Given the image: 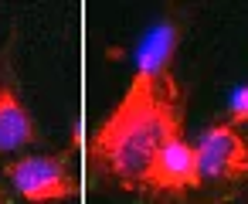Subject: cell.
Masks as SVG:
<instances>
[{
    "label": "cell",
    "mask_w": 248,
    "mask_h": 204,
    "mask_svg": "<svg viewBox=\"0 0 248 204\" xmlns=\"http://www.w3.org/2000/svg\"><path fill=\"white\" fill-rule=\"evenodd\" d=\"M0 204H7V194H4V190H0Z\"/></svg>",
    "instance_id": "52a82bcc"
},
{
    "label": "cell",
    "mask_w": 248,
    "mask_h": 204,
    "mask_svg": "<svg viewBox=\"0 0 248 204\" xmlns=\"http://www.w3.org/2000/svg\"><path fill=\"white\" fill-rule=\"evenodd\" d=\"M177 34L156 31L140 51L123 102L89 140V160L126 190H146V173L170 133L184 129V92L170 72Z\"/></svg>",
    "instance_id": "6da1fadb"
},
{
    "label": "cell",
    "mask_w": 248,
    "mask_h": 204,
    "mask_svg": "<svg viewBox=\"0 0 248 204\" xmlns=\"http://www.w3.org/2000/svg\"><path fill=\"white\" fill-rule=\"evenodd\" d=\"M245 123H248V85L231 95V109H228V126H245Z\"/></svg>",
    "instance_id": "8992f818"
},
{
    "label": "cell",
    "mask_w": 248,
    "mask_h": 204,
    "mask_svg": "<svg viewBox=\"0 0 248 204\" xmlns=\"http://www.w3.org/2000/svg\"><path fill=\"white\" fill-rule=\"evenodd\" d=\"M194 187H201L194 146L187 143L184 129H177L160 146V153H156V160H153V167L146 173V190H156V194H184V190H194Z\"/></svg>",
    "instance_id": "5b68a950"
},
{
    "label": "cell",
    "mask_w": 248,
    "mask_h": 204,
    "mask_svg": "<svg viewBox=\"0 0 248 204\" xmlns=\"http://www.w3.org/2000/svg\"><path fill=\"white\" fill-rule=\"evenodd\" d=\"M38 143L34 116L21 95V82L7 62H0V157Z\"/></svg>",
    "instance_id": "277c9868"
},
{
    "label": "cell",
    "mask_w": 248,
    "mask_h": 204,
    "mask_svg": "<svg viewBox=\"0 0 248 204\" xmlns=\"http://www.w3.org/2000/svg\"><path fill=\"white\" fill-rule=\"evenodd\" d=\"M197 177L204 184H241L248 180V136L238 126L214 123L194 146Z\"/></svg>",
    "instance_id": "3957f363"
},
{
    "label": "cell",
    "mask_w": 248,
    "mask_h": 204,
    "mask_svg": "<svg viewBox=\"0 0 248 204\" xmlns=\"http://www.w3.org/2000/svg\"><path fill=\"white\" fill-rule=\"evenodd\" d=\"M11 177V184L17 187V194L31 204H55V201H68L82 190L78 177L72 173V153H28L7 163L4 170Z\"/></svg>",
    "instance_id": "7a4b0ae2"
}]
</instances>
